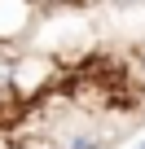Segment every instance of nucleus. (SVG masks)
<instances>
[{"instance_id":"20e7f679","label":"nucleus","mask_w":145,"mask_h":149,"mask_svg":"<svg viewBox=\"0 0 145 149\" xmlns=\"http://www.w3.org/2000/svg\"><path fill=\"white\" fill-rule=\"evenodd\" d=\"M40 5H57V0H40Z\"/></svg>"},{"instance_id":"f03ea898","label":"nucleus","mask_w":145,"mask_h":149,"mask_svg":"<svg viewBox=\"0 0 145 149\" xmlns=\"http://www.w3.org/2000/svg\"><path fill=\"white\" fill-rule=\"evenodd\" d=\"M31 5H35V0H0V44H5V40H18L27 31Z\"/></svg>"},{"instance_id":"7ed1b4c3","label":"nucleus","mask_w":145,"mask_h":149,"mask_svg":"<svg viewBox=\"0 0 145 149\" xmlns=\"http://www.w3.org/2000/svg\"><path fill=\"white\" fill-rule=\"evenodd\" d=\"M114 5H145V0H114Z\"/></svg>"},{"instance_id":"f257e3e1","label":"nucleus","mask_w":145,"mask_h":149,"mask_svg":"<svg viewBox=\"0 0 145 149\" xmlns=\"http://www.w3.org/2000/svg\"><path fill=\"white\" fill-rule=\"evenodd\" d=\"M53 57H44V53H22L13 66H9V88L27 101V97H35V92H44L48 88V79H53Z\"/></svg>"},{"instance_id":"39448f33","label":"nucleus","mask_w":145,"mask_h":149,"mask_svg":"<svg viewBox=\"0 0 145 149\" xmlns=\"http://www.w3.org/2000/svg\"><path fill=\"white\" fill-rule=\"evenodd\" d=\"M136 149H145V140H141V145H136Z\"/></svg>"}]
</instances>
